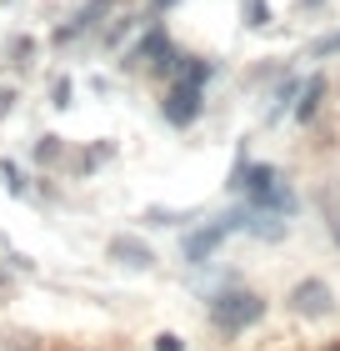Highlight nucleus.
Wrapping results in <instances>:
<instances>
[{
    "label": "nucleus",
    "mask_w": 340,
    "mask_h": 351,
    "mask_svg": "<svg viewBox=\"0 0 340 351\" xmlns=\"http://www.w3.org/2000/svg\"><path fill=\"white\" fill-rule=\"evenodd\" d=\"M5 286H10V271H5V266H0V291H5Z\"/></svg>",
    "instance_id": "nucleus-21"
},
{
    "label": "nucleus",
    "mask_w": 340,
    "mask_h": 351,
    "mask_svg": "<svg viewBox=\"0 0 340 351\" xmlns=\"http://www.w3.org/2000/svg\"><path fill=\"white\" fill-rule=\"evenodd\" d=\"M155 351H185V341L175 337V331H160V337H155Z\"/></svg>",
    "instance_id": "nucleus-17"
},
{
    "label": "nucleus",
    "mask_w": 340,
    "mask_h": 351,
    "mask_svg": "<svg viewBox=\"0 0 340 351\" xmlns=\"http://www.w3.org/2000/svg\"><path fill=\"white\" fill-rule=\"evenodd\" d=\"M335 51H340V30H330V36H320L311 45V56H335Z\"/></svg>",
    "instance_id": "nucleus-16"
},
{
    "label": "nucleus",
    "mask_w": 340,
    "mask_h": 351,
    "mask_svg": "<svg viewBox=\"0 0 340 351\" xmlns=\"http://www.w3.org/2000/svg\"><path fill=\"white\" fill-rule=\"evenodd\" d=\"M240 10H246V25L250 30H265L270 25V5H265V0H246Z\"/></svg>",
    "instance_id": "nucleus-11"
},
{
    "label": "nucleus",
    "mask_w": 340,
    "mask_h": 351,
    "mask_svg": "<svg viewBox=\"0 0 340 351\" xmlns=\"http://www.w3.org/2000/svg\"><path fill=\"white\" fill-rule=\"evenodd\" d=\"M110 10H116V0H86V5H80L66 25H55V36H51V40H55V45H70V40H80L86 30H95V25H101V15H110Z\"/></svg>",
    "instance_id": "nucleus-8"
},
{
    "label": "nucleus",
    "mask_w": 340,
    "mask_h": 351,
    "mask_svg": "<svg viewBox=\"0 0 340 351\" xmlns=\"http://www.w3.org/2000/svg\"><path fill=\"white\" fill-rule=\"evenodd\" d=\"M36 161H40V166H55V161H60V136H40Z\"/></svg>",
    "instance_id": "nucleus-12"
},
{
    "label": "nucleus",
    "mask_w": 340,
    "mask_h": 351,
    "mask_svg": "<svg viewBox=\"0 0 340 351\" xmlns=\"http://www.w3.org/2000/svg\"><path fill=\"white\" fill-rule=\"evenodd\" d=\"M330 231H335V241H340V206L330 201Z\"/></svg>",
    "instance_id": "nucleus-19"
},
{
    "label": "nucleus",
    "mask_w": 340,
    "mask_h": 351,
    "mask_svg": "<svg viewBox=\"0 0 340 351\" xmlns=\"http://www.w3.org/2000/svg\"><path fill=\"white\" fill-rule=\"evenodd\" d=\"M10 110H15V86L0 81V116H10Z\"/></svg>",
    "instance_id": "nucleus-18"
},
{
    "label": "nucleus",
    "mask_w": 340,
    "mask_h": 351,
    "mask_svg": "<svg viewBox=\"0 0 340 351\" xmlns=\"http://www.w3.org/2000/svg\"><path fill=\"white\" fill-rule=\"evenodd\" d=\"M105 261H116V266H125V271H151V266H155V251L145 246L140 236L120 231V236H110V241H105Z\"/></svg>",
    "instance_id": "nucleus-7"
},
{
    "label": "nucleus",
    "mask_w": 340,
    "mask_h": 351,
    "mask_svg": "<svg viewBox=\"0 0 340 351\" xmlns=\"http://www.w3.org/2000/svg\"><path fill=\"white\" fill-rule=\"evenodd\" d=\"M330 351H340V341H335V346H330Z\"/></svg>",
    "instance_id": "nucleus-23"
},
{
    "label": "nucleus",
    "mask_w": 340,
    "mask_h": 351,
    "mask_svg": "<svg viewBox=\"0 0 340 351\" xmlns=\"http://www.w3.org/2000/svg\"><path fill=\"white\" fill-rule=\"evenodd\" d=\"M290 311L305 316V322H315V316H330V311H335V291H330L320 276H305V281L290 286Z\"/></svg>",
    "instance_id": "nucleus-6"
},
{
    "label": "nucleus",
    "mask_w": 340,
    "mask_h": 351,
    "mask_svg": "<svg viewBox=\"0 0 340 351\" xmlns=\"http://www.w3.org/2000/svg\"><path fill=\"white\" fill-rule=\"evenodd\" d=\"M125 66L131 71H145V75H175V66H181V51H175V40H170V30L151 21L140 30V40L125 51Z\"/></svg>",
    "instance_id": "nucleus-3"
},
{
    "label": "nucleus",
    "mask_w": 340,
    "mask_h": 351,
    "mask_svg": "<svg viewBox=\"0 0 340 351\" xmlns=\"http://www.w3.org/2000/svg\"><path fill=\"white\" fill-rule=\"evenodd\" d=\"M0 176H5L10 196H25V186H21V171H15V161H0Z\"/></svg>",
    "instance_id": "nucleus-15"
},
{
    "label": "nucleus",
    "mask_w": 340,
    "mask_h": 351,
    "mask_svg": "<svg viewBox=\"0 0 340 351\" xmlns=\"http://www.w3.org/2000/svg\"><path fill=\"white\" fill-rule=\"evenodd\" d=\"M300 5H320V0H300Z\"/></svg>",
    "instance_id": "nucleus-22"
},
{
    "label": "nucleus",
    "mask_w": 340,
    "mask_h": 351,
    "mask_svg": "<svg viewBox=\"0 0 340 351\" xmlns=\"http://www.w3.org/2000/svg\"><path fill=\"white\" fill-rule=\"evenodd\" d=\"M261 316H265V296L246 291V286H225L220 296H210V326H215L220 337H240V331H250Z\"/></svg>",
    "instance_id": "nucleus-2"
},
{
    "label": "nucleus",
    "mask_w": 340,
    "mask_h": 351,
    "mask_svg": "<svg viewBox=\"0 0 340 351\" xmlns=\"http://www.w3.org/2000/svg\"><path fill=\"white\" fill-rule=\"evenodd\" d=\"M170 5H181V0H151V10H155V15H166Z\"/></svg>",
    "instance_id": "nucleus-20"
},
{
    "label": "nucleus",
    "mask_w": 340,
    "mask_h": 351,
    "mask_svg": "<svg viewBox=\"0 0 340 351\" xmlns=\"http://www.w3.org/2000/svg\"><path fill=\"white\" fill-rule=\"evenodd\" d=\"M320 101H326V81H320V75H311V81L300 86V101H296V121H315Z\"/></svg>",
    "instance_id": "nucleus-9"
},
{
    "label": "nucleus",
    "mask_w": 340,
    "mask_h": 351,
    "mask_svg": "<svg viewBox=\"0 0 340 351\" xmlns=\"http://www.w3.org/2000/svg\"><path fill=\"white\" fill-rule=\"evenodd\" d=\"M200 110H205V86L185 81V75H175L170 90H166V101H160V116H166V125H170V131H190V125L200 121Z\"/></svg>",
    "instance_id": "nucleus-5"
},
{
    "label": "nucleus",
    "mask_w": 340,
    "mask_h": 351,
    "mask_svg": "<svg viewBox=\"0 0 340 351\" xmlns=\"http://www.w3.org/2000/svg\"><path fill=\"white\" fill-rule=\"evenodd\" d=\"M235 231H246V206H235V211H225V216H215L210 226H200V231H190L185 236V261L190 266H205L210 256H215V246L225 241V236H235Z\"/></svg>",
    "instance_id": "nucleus-4"
},
{
    "label": "nucleus",
    "mask_w": 340,
    "mask_h": 351,
    "mask_svg": "<svg viewBox=\"0 0 340 351\" xmlns=\"http://www.w3.org/2000/svg\"><path fill=\"white\" fill-rule=\"evenodd\" d=\"M235 191L246 196V206H250V211L296 216V191H290V186L280 181V171H275V166H255V161H246V171H240Z\"/></svg>",
    "instance_id": "nucleus-1"
},
{
    "label": "nucleus",
    "mask_w": 340,
    "mask_h": 351,
    "mask_svg": "<svg viewBox=\"0 0 340 351\" xmlns=\"http://www.w3.org/2000/svg\"><path fill=\"white\" fill-rule=\"evenodd\" d=\"M5 60H10V71H30V60H36V40H30V36H10Z\"/></svg>",
    "instance_id": "nucleus-10"
},
{
    "label": "nucleus",
    "mask_w": 340,
    "mask_h": 351,
    "mask_svg": "<svg viewBox=\"0 0 340 351\" xmlns=\"http://www.w3.org/2000/svg\"><path fill=\"white\" fill-rule=\"evenodd\" d=\"M70 95H75V86H70V75H60V81L51 86V106H55V110H66V106H70Z\"/></svg>",
    "instance_id": "nucleus-14"
},
{
    "label": "nucleus",
    "mask_w": 340,
    "mask_h": 351,
    "mask_svg": "<svg viewBox=\"0 0 340 351\" xmlns=\"http://www.w3.org/2000/svg\"><path fill=\"white\" fill-rule=\"evenodd\" d=\"M0 351H40V341L30 337V331H5V346Z\"/></svg>",
    "instance_id": "nucleus-13"
}]
</instances>
